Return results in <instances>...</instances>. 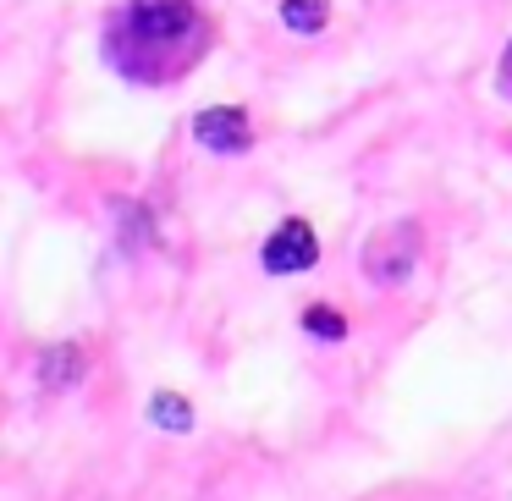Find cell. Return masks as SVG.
Here are the masks:
<instances>
[{
  "instance_id": "cell-3",
  "label": "cell",
  "mask_w": 512,
  "mask_h": 501,
  "mask_svg": "<svg viewBox=\"0 0 512 501\" xmlns=\"http://www.w3.org/2000/svg\"><path fill=\"white\" fill-rule=\"evenodd\" d=\"M265 270L270 276H298V270H309L314 259H320V243H314V226L309 221H281L276 232H270L265 243Z\"/></svg>"
},
{
  "instance_id": "cell-6",
  "label": "cell",
  "mask_w": 512,
  "mask_h": 501,
  "mask_svg": "<svg viewBox=\"0 0 512 501\" xmlns=\"http://www.w3.org/2000/svg\"><path fill=\"white\" fill-rule=\"evenodd\" d=\"M149 419H155L160 430H188V424H193V408H188V397H171V391H160V397L149 402Z\"/></svg>"
},
{
  "instance_id": "cell-7",
  "label": "cell",
  "mask_w": 512,
  "mask_h": 501,
  "mask_svg": "<svg viewBox=\"0 0 512 501\" xmlns=\"http://www.w3.org/2000/svg\"><path fill=\"white\" fill-rule=\"evenodd\" d=\"M303 331L325 336V342H342V336H347V320H342L336 309H309V314H303Z\"/></svg>"
},
{
  "instance_id": "cell-8",
  "label": "cell",
  "mask_w": 512,
  "mask_h": 501,
  "mask_svg": "<svg viewBox=\"0 0 512 501\" xmlns=\"http://www.w3.org/2000/svg\"><path fill=\"white\" fill-rule=\"evenodd\" d=\"M72 364H78V353H50V380H56V386H67V380H72L67 369Z\"/></svg>"
},
{
  "instance_id": "cell-4",
  "label": "cell",
  "mask_w": 512,
  "mask_h": 501,
  "mask_svg": "<svg viewBox=\"0 0 512 501\" xmlns=\"http://www.w3.org/2000/svg\"><path fill=\"white\" fill-rule=\"evenodd\" d=\"M193 138H199L204 149H215V155H243V149L254 144V122H248L243 105H215V111H199Z\"/></svg>"
},
{
  "instance_id": "cell-1",
  "label": "cell",
  "mask_w": 512,
  "mask_h": 501,
  "mask_svg": "<svg viewBox=\"0 0 512 501\" xmlns=\"http://www.w3.org/2000/svg\"><path fill=\"white\" fill-rule=\"evenodd\" d=\"M210 50V23L193 0H122L105 23V61L133 83H177Z\"/></svg>"
},
{
  "instance_id": "cell-2",
  "label": "cell",
  "mask_w": 512,
  "mask_h": 501,
  "mask_svg": "<svg viewBox=\"0 0 512 501\" xmlns=\"http://www.w3.org/2000/svg\"><path fill=\"white\" fill-rule=\"evenodd\" d=\"M413 259H419V226L413 221L380 226V232L369 237V248H364V270H369V281H380V287H397V281L413 270Z\"/></svg>"
},
{
  "instance_id": "cell-5",
  "label": "cell",
  "mask_w": 512,
  "mask_h": 501,
  "mask_svg": "<svg viewBox=\"0 0 512 501\" xmlns=\"http://www.w3.org/2000/svg\"><path fill=\"white\" fill-rule=\"evenodd\" d=\"M281 23L292 34H320L331 23V0H281Z\"/></svg>"
}]
</instances>
